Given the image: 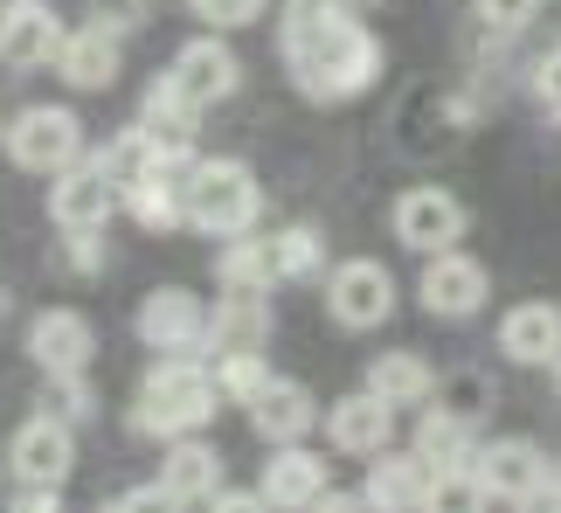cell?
<instances>
[{
	"label": "cell",
	"mask_w": 561,
	"mask_h": 513,
	"mask_svg": "<svg viewBox=\"0 0 561 513\" xmlns=\"http://www.w3.org/2000/svg\"><path fill=\"white\" fill-rule=\"evenodd\" d=\"M277 56H285L291 83L312 104H347L360 91H375L381 77V42L368 21L333 8H285V29H277Z\"/></svg>",
	"instance_id": "6da1fadb"
},
{
	"label": "cell",
	"mask_w": 561,
	"mask_h": 513,
	"mask_svg": "<svg viewBox=\"0 0 561 513\" xmlns=\"http://www.w3.org/2000/svg\"><path fill=\"white\" fill-rule=\"evenodd\" d=\"M222 410V389H215V368H202L194 354H160V368L139 381L133 396V431L139 437H187Z\"/></svg>",
	"instance_id": "7a4b0ae2"
},
{
	"label": "cell",
	"mask_w": 561,
	"mask_h": 513,
	"mask_svg": "<svg viewBox=\"0 0 561 513\" xmlns=\"http://www.w3.org/2000/svg\"><path fill=\"white\" fill-rule=\"evenodd\" d=\"M264 216V187L243 160H194L181 174V223L202 237H243Z\"/></svg>",
	"instance_id": "3957f363"
},
{
	"label": "cell",
	"mask_w": 561,
	"mask_h": 513,
	"mask_svg": "<svg viewBox=\"0 0 561 513\" xmlns=\"http://www.w3.org/2000/svg\"><path fill=\"white\" fill-rule=\"evenodd\" d=\"M0 139H8V160L21 174H62L70 160H83V118L70 104H28Z\"/></svg>",
	"instance_id": "277c9868"
},
{
	"label": "cell",
	"mask_w": 561,
	"mask_h": 513,
	"mask_svg": "<svg viewBox=\"0 0 561 513\" xmlns=\"http://www.w3.org/2000/svg\"><path fill=\"white\" fill-rule=\"evenodd\" d=\"M118 181L104 174V160H70L49 181V223L62 237H104V223L118 216Z\"/></svg>",
	"instance_id": "5b68a950"
},
{
	"label": "cell",
	"mask_w": 561,
	"mask_h": 513,
	"mask_svg": "<svg viewBox=\"0 0 561 513\" xmlns=\"http://www.w3.org/2000/svg\"><path fill=\"white\" fill-rule=\"evenodd\" d=\"M327 312L333 327L347 333H375L388 312H396V271L381 256H347V264L327 271Z\"/></svg>",
	"instance_id": "8992f818"
},
{
	"label": "cell",
	"mask_w": 561,
	"mask_h": 513,
	"mask_svg": "<svg viewBox=\"0 0 561 513\" xmlns=\"http://www.w3.org/2000/svg\"><path fill=\"white\" fill-rule=\"evenodd\" d=\"M471 486H479V500H541L548 452L534 437H492L471 452Z\"/></svg>",
	"instance_id": "52a82bcc"
},
{
	"label": "cell",
	"mask_w": 561,
	"mask_h": 513,
	"mask_svg": "<svg viewBox=\"0 0 561 513\" xmlns=\"http://www.w3.org/2000/svg\"><path fill=\"white\" fill-rule=\"evenodd\" d=\"M167 83H174L194 112H208V104H222V98L243 91V62H236V49L208 29V35H194V42H181V49H174Z\"/></svg>",
	"instance_id": "ba28073f"
},
{
	"label": "cell",
	"mask_w": 561,
	"mask_h": 513,
	"mask_svg": "<svg viewBox=\"0 0 561 513\" xmlns=\"http://www.w3.org/2000/svg\"><path fill=\"white\" fill-rule=\"evenodd\" d=\"M133 327H139V340L153 354H194V361L208 354V306L194 292H181V285L146 292V306H139Z\"/></svg>",
	"instance_id": "9c48e42d"
},
{
	"label": "cell",
	"mask_w": 561,
	"mask_h": 513,
	"mask_svg": "<svg viewBox=\"0 0 561 513\" xmlns=\"http://www.w3.org/2000/svg\"><path fill=\"white\" fill-rule=\"evenodd\" d=\"M70 465H77V437H70V417H56V410H35L8 444V472L21 486H62Z\"/></svg>",
	"instance_id": "30bf717a"
},
{
	"label": "cell",
	"mask_w": 561,
	"mask_h": 513,
	"mask_svg": "<svg viewBox=\"0 0 561 513\" xmlns=\"http://www.w3.org/2000/svg\"><path fill=\"white\" fill-rule=\"evenodd\" d=\"M416 298H423V312H437V319H471V312H485V298H492V271L465 250H437L416 277Z\"/></svg>",
	"instance_id": "8fae6325"
},
{
	"label": "cell",
	"mask_w": 561,
	"mask_h": 513,
	"mask_svg": "<svg viewBox=\"0 0 561 513\" xmlns=\"http://www.w3.org/2000/svg\"><path fill=\"white\" fill-rule=\"evenodd\" d=\"M62 21L49 0H0V62L8 70H49L62 49Z\"/></svg>",
	"instance_id": "7c38bea8"
},
{
	"label": "cell",
	"mask_w": 561,
	"mask_h": 513,
	"mask_svg": "<svg viewBox=\"0 0 561 513\" xmlns=\"http://www.w3.org/2000/svg\"><path fill=\"white\" fill-rule=\"evenodd\" d=\"M388 223H396L402 250L437 256V250H458V237H465V202L444 195V187H409V195L388 208Z\"/></svg>",
	"instance_id": "4fadbf2b"
},
{
	"label": "cell",
	"mask_w": 561,
	"mask_h": 513,
	"mask_svg": "<svg viewBox=\"0 0 561 513\" xmlns=\"http://www.w3.org/2000/svg\"><path fill=\"white\" fill-rule=\"evenodd\" d=\"M91 354H98V333H91V319H83V312L49 306V312L28 319V361H35L42 375H83V368H91Z\"/></svg>",
	"instance_id": "5bb4252c"
},
{
	"label": "cell",
	"mask_w": 561,
	"mask_h": 513,
	"mask_svg": "<svg viewBox=\"0 0 561 513\" xmlns=\"http://www.w3.org/2000/svg\"><path fill=\"white\" fill-rule=\"evenodd\" d=\"M202 112H194V104L174 91V83H153V91H146V104H139V118H133V139L146 146V153L153 160H194V133H202V125H194Z\"/></svg>",
	"instance_id": "9a60e30c"
},
{
	"label": "cell",
	"mask_w": 561,
	"mask_h": 513,
	"mask_svg": "<svg viewBox=\"0 0 561 513\" xmlns=\"http://www.w3.org/2000/svg\"><path fill=\"white\" fill-rule=\"evenodd\" d=\"M243 410H250V431L264 437V444H298V437L319 423L312 389H306V381H285V375H271L264 389L243 402Z\"/></svg>",
	"instance_id": "2e32d148"
},
{
	"label": "cell",
	"mask_w": 561,
	"mask_h": 513,
	"mask_svg": "<svg viewBox=\"0 0 561 513\" xmlns=\"http://www.w3.org/2000/svg\"><path fill=\"white\" fill-rule=\"evenodd\" d=\"M160 486L174 506H208L215 493H222V452L202 437H167V458H160Z\"/></svg>",
	"instance_id": "e0dca14e"
},
{
	"label": "cell",
	"mask_w": 561,
	"mask_h": 513,
	"mask_svg": "<svg viewBox=\"0 0 561 513\" xmlns=\"http://www.w3.org/2000/svg\"><path fill=\"white\" fill-rule=\"evenodd\" d=\"M388 431H396V410H388L375 389H354V396H340L333 410H327V437H333L340 458H375V452H388Z\"/></svg>",
	"instance_id": "ac0fdd59"
},
{
	"label": "cell",
	"mask_w": 561,
	"mask_h": 513,
	"mask_svg": "<svg viewBox=\"0 0 561 513\" xmlns=\"http://www.w3.org/2000/svg\"><path fill=\"white\" fill-rule=\"evenodd\" d=\"M360 500H368V506H388V513L437 506V472H430L416 452H402V458L375 452V458H368V486H360Z\"/></svg>",
	"instance_id": "d6986e66"
},
{
	"label": "cell",
	"mask_w": 561,
	"mask_h": 513,
	"mask_svg": "<svg viewBox=\"0 0 561 513\" xmlns=\"http://www.w3.org/2000/svg\"><path fill=\"white\" fill-rule=\"evenodd\" d=\"M56 77L70 83V91H112V83H118V35L104 29V21L70 29L62 49H56Z\"/></svg>",
	"instance_id": "ffe728a7"
},
{
	"label": "cell",
	"mask_w": 561,
	"mask_h": 513,
	"mask_svg": "<svg viewBox=\"0 0 561 513\" xmlns=\"http://www.w3.org/2000/svg\"><path fill=\"white\" fill-rule=\"evenodd\" d=\"M256 493H264V506H319V493H327V458L306 452V444H277L264 458Z\"/></svg>",
	"instance_id": "44dd1931"
},
{
	"label": "cell",
	"mask_w": 561,
	"mask_h": 513,
	"mask_svg": "<svg viewBox=\"0 0 561 513\" xmlns=\"http://www.w3.org/2000/svg\"><path fill=\"white\" fill-rule=\"evenodd\" d=\"M500 347H506V361H520V368H548L561 354V306H548V298L513 306L500 319Z\"/></svg>",
	"instance_id": "7402d4cb"
},
{
	"label": "cell",
	"mask_w": 561,
	"mask_h": 513,
	"mask_svg": "<svg viewBox=\"0 0 561 513\" xmlns=\"http://www.w3.org/2000/svg\"><path fill=\"white\" fill-rule=\"evenodd\" d=\"M208 347H271V292H222V306H208Z\"/></svg>",
	"instance_id": "603a6c76"
},
{
	"label": "cell",
	"mask_w": 561,
	"mask_h": 513,
	"mask_svg": "<svg viewBox=\"0 0 561 513\" xmlns=\"http://www.w3.org/2000/svg\"><path fill=\"white\" fill-rule=\"evenodd\" d=\"M368 389L388 402V410H423L437 402V368L423 354H375L368 361Z\"/></svg>",
	"instance_id": "cb8c5ba5"
},
{
	"label": "cell",
	"mask_w": 561,
	"mask_h": 513,
	"mask_svg": "<svg viewBox=\"0 0 561 513\" xmlns=\"http://www.w3.org/2000/svg\"><path fill=\"white\" fill-rule=\"evenodd\" d=\"M409 452H416L430 472H471V452H479V444H471V423L458 410H430L423 402V423H416V444H409Z\"/></svg>",
	"instance_id": "d4e9b609"
},
{
	"label": "cell",
	"mask_w": 561,
	"mask_h": 513,
	"mask_svg": "<svg viewBox=\"0 0 561 513\" xmlns=\"http://www.w3.org/2000/svg\"><path fill=\"white\" fill-rule=\"evenodd\" d=\"M215 277L222 292H271L277 285V264H271V237H222V256H215Z\"/></svg>",
	"instance_id": "484cf974"
},
{
	"label": "cell",
	"mask_w": 561,
	"mask_h": 513,
	"mask_svg": "<svg viewBox=\"0 0 561 513\" xmlns=\"http://www.w3.org/2000/svg\"><path fill=\"white\" fill-rule=\"evenodd\" d=\"M271 264H277V285H285V277H327V237H319L312 223L277 229V237H271Z\"/></svg>",
	"instance_id": "4316f807"
},
{
	"label": "cell",
	"mask_w": 561,
	"mask_h": 513,
	"mask_svg": "<svg viewBox=\"0 0 561 513\" xmlns=\"http://www.w3.org/2000/svg\"><path fill=\"white\" fill-rule=\"evenodd\" d=\"M264 381H271L264 347H229V354H215V389H222L229 402H250Z\"/></svg>",
	"instance_id": "83f0119b"
},
{
	"label": "cell",
	"mask_w": 561,
	"mask_h": 513,
	"mask_svg": "<svg viewBox=\"0 0 561 513\" xmlns=\"http://www.w3.org/2000/svg\"><path fill=\"white\" fill-rule=\"evenodd\" d=\"M42 410L83 423V417L98 410V396H91V381H83V375H49V396H42Z\"/></svg>",
	"instance_id": "f1b7e54d"
},
{
	"label": "cell",
	"mask_w": 561,
	"mask_h": 513,
	"mask_svg": "<svg viewBox=\"0 0 561 513\" xmlns=\"http://www.w3.org/2000/svg\"><path fill=\"white\" fill-rule=\"evenodd\" d=\"M187 8H194V21H202V29L222 35V29H250V21L264 14V0H187Z\"/></svg>",
	"instance_id": "f546056e"
},
{
	"label": "cell",
	"mask_w": 561,
	"mask_h": 513,
	"mask_svg": "<svg viewBox=\"0 0 561 513\" xmlns=\"http://www.w3.org/2000/svg\"><path fill=\"white\" fill-rule=\"evenodd\" d=\"M534 14H541V0H479V21L492 35H520L534 29Z\"/></svg>",
	"instance_id": "4dcf8cb0"
},
{
	"label": "cell",
	"mask_w": 561,
	"mask_h": 513,
	"mask_svg": "<svg viewBox=\"0 0 561 513\" xmlns=\"http://www.w3.org/2000/svg\"><path fill=\"white\" fill-rule=\"evenodd\" d=\"M444 410H458L465 423H479L492 410V389H485V375H450V402Z\"/></svg>",
	"instance_id": "1f68e13d"
},
{
	"label": "cell",
	"mask_w": 561,
	"mask_h": 513,
	"mask_svg": "<svg viewBox=\"0 0 561 513\" xmlns=\"http://www.w3.org/2000/svg\"><path fill=\"white\" fill-rule=\"evenodd\" d=\"M534 98H541L548 118H561V42L541 56V70H534Z\"/></svg>",
	"instance_id": "d6a6232c"
},
{
	"label": "cell",
	"mask_w": 561,
	"mask_h": 513,
	"mask_svg": "<svg viewBox=\"0 0 561 513\" xmlns=\"http://www.w3.org/2000/svg\"><path fill=\"white\" fill-rule=\"evenodd\" d=\"M70 256H77L83 271H98V264H104V250H98V237H70Z\"/></svg>",
	"instance_id": "836d02e7"
},
{
	"label": "cell",
	"mask_w": 561,
	"mask_h": 513,
	"mask_svg": "<svg viewBox=\"0 0 561 513\" xmlns=\"http://www.w3.org/2000/svg\"><path fill=\"white\" fill-rule=\"evenodd\" d=\"M541 500H554V506H561V458H548V486H541Z\"/></svg>",
	"instance_id": "e575fe53"
},
{
	"label": "cell",
	"mask_w": 561,
	"mask_h": 513,
	"mask_svg": "<svg viewBox=\"0 0 561 513\" xmlns=\"http://www.w3.org/2000/svg\"><path fill=\"white\" fill-rule=\"evenodd\" d=\"M548 381H554V402H561V354L548 361Z\"/></svg>",
	"instance_id": "d590c367"
},
{
	"label": "cell",
	"mask_w": 561,
	"mask_h": 513,
	"mask_svg": "<svg viewBox=\"0 0 561 513\" xmlns=\"http://www.w3.org/2000/svg\"><path fill=\"white\" fill-rule=\"evenodd\" d=\"M285 8H333V0H285Z\"/></svg>",
	"instance_id": "8d00e7d4"
},
{
	"label": "cell",
	"mask_w": 561,
	"mask_h": 513,
	"mask_svg": "<svg viewBox=\"0 0 561 513\" xmlns=\"http://www.w3.org/2000/svg\"><path fill=\"white\" fill-rule=\"evenodd\" d=\"M347 8H375V0H347Z\"/></svg>",
	"instance_id": "74e56055"
}]
</instances>
